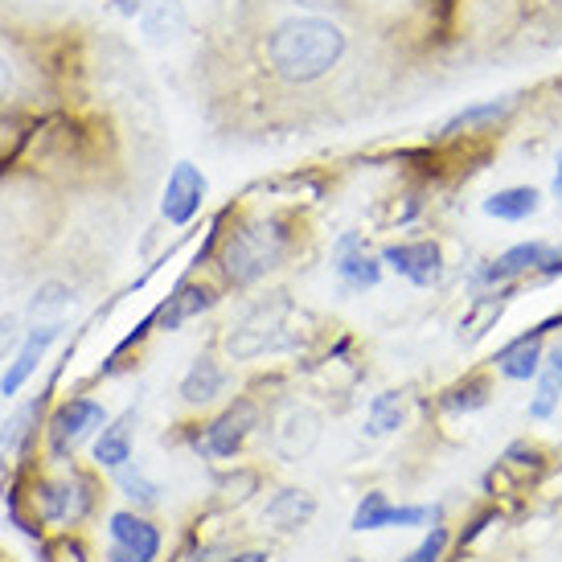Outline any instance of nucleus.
I'll return each instance as SVG.
<instances>
[{
	"label": "nucleus",
	"instance_id": "10",
	"mask_svg": "<svg viewBox=\"0 0 562 562\" xmlns=\"http://www.w3.org/2000/svg\"><path fill=\"white\" fill-rule=\"evenodd\" d=\"M382 263L391 267L394 276H403L406 283H415V288H436L443 280V250L431 238L391 243V247L382 250Z\"/></svg>",
	"mask_w": 562,
	"mask_h": 562
},
{
	"label": "nucleus",
	"instance_id": "15",
	"mask_svg": "<svg viewBox=\"0 0 562 562\" xmlns=\"http://www.w3.org/2000/svg\"><path fill=\"white\" fill-rule=\"evenodd\" d=\"M550 325H538L530 333H521L517 341H509L505 349L497 353V370L501 378H509V382H533V378L542 374V361H547V337Z\"/></svg>",
	"mask_w": 562,
	"mask_h": 562
},
{
	"label": "nucleus",
	"instance_id": "7",
	"mask_svg": "<svg viewBox=\"0 0 562 562\" xmlns=\"http://www.w3.org/2000/svg\"><path fill=\"white\" fill-rule=\"evenodd\" d=\"M255 427H259V406L250 403V398H238L235 406H226L218 419L205 427V436L193 439V448H198L205 460H231V456H238L243 439H247Z\"/></svg>",
	"mask_w": 562,
	"mask_h": 562
},
{
	"label": "nucleus",
	"instance_id": "16",
	"mask_svg": "<svg viewBox=\"0 0 562 562\" xmlns=\"http://www.w3.org/2000/svg\"><path fill=\"white\" fill-rule=\"evenodd\" d=\"M63 333V325H37L25 337V345H21V353L13 358V366L4 370V378H0V394L9 398V394H16L25 382H30V374L42 366V358H46V349H49V341Z\"/></svg>",
	"mask_w": 562,
	"mask_h": 562
},
{
	"label": "nucleus",
	"instance_id": "26",
	"mask_svg": "<svg viewBox=\"0 0 562 562\" xmlns=\"http://www.w3.org/2000/svg\"><path fill=\"white\" fill-rule=\"evenodd\" d=\"M115 484L124 488V497L136 505V509H157L160 505V484H153L140 469H115Z\"/></svg>",
	"mask_w": 562,
	"mask_h": 562
},
{
	"label": "nucleus",
	"instance_id": "27",
	"mask_svg": "<svg viewBox=\"0 0 562 562\" xmlns=\"http://www.w3.org/2000/svg\"><path fill=\"white\" fill-rule=\"evenodd\" d=\"M70 300H75V292H70V283L49 280V283H42V288L33 292L30 313L37 316V321H46V316H63L66 308H70Z\"/></svg>",
	"mask_w": 562,
	"mask_h": 562
},
{
	"label": "nucleus",
	"instance_id": "3",
	"mask_svg": "<svg viewBox=\"0 0 562 562\" xmlns=\"http://www.w3.org/2000/svg\"><path fill=\"white\" fill-rule=\"evenodd\" d=\"M288 313H292V300L283 296V292L263 296L255 308L243 313L238 325H231V333H226V353H231L235 361L263 358L267 349H276V345H280Z\"/></svg>",
	"mask_w": 562,
	"mask_h": 562
},
{
	"label": "nucleus",
	"instance_id": "20",
	"mask_svg": "<svg viewBox=\"0 0 562 562\" xmlns=\"http://www.w3.org/2000/svg\"><path fill=\"white\" fill-rule=\"evenodd\" d=\"M316 514V497L304 493V488H280L276 497L267 501L263 521H271L276 530H300L304 521H313Z\"/></svg>",
	"mask_w": 562,
	"mask_h": 562
},
{
	"label": "nucleus",
	"instance_id": "18",
	"mask_svg": "<svg viewBox=\"0 0 562 562\" xmlns=\"http://www.w3.org/2000/svg\"><path fill=\"white\" fill-rule=\"evenodd\" d=\"M222 391H226V370H222L210 353L193 358V366H189L186 378H181V403L186 406H210Z\"/></svg>",
	"mask_w": 562,
	"mask_h": 562
},
{
	"label": "nucleus",
	"instance_id": "30",
	"mask_svg": "<svg viewBox=\"0 0 562 562\" xmlns=\"http://www.w3.org/2000/svg\"><path fill=\"white\" fill-rule=\"evenodd\" d=\"M288 9H304V13H328V16H349L358 9V0H280Z\"/></svg>",
	"mask_w": 562,
	"mask_h": 562
},
{
	"label": "nucleus",
	"instance_id": "24",
	"mask_svg": "<svg viewBox=\"0 0 562 562\" xmlns=\"http://www.w3.org/2000/svg\"><path fill=\"white\" fill-rule=\"evenodd\" d=\"M406 419V403L398 391H382L370 403V411H366V431L370 436H391V431H398Z\"/></svg>",
	"mask_w": 562,
	"mask_h": 562
},
{
	"label": "nucleus",
	"instance_id": "13",
	"mask_svg": "<svg viewBox=\"0 0 562 562\" xmlns=\"http://www.w3.org/2000/svg\"><path fill=\"white\" fill-rule=\"evenodd\" d=\"M316 439H321V415H316L313 406H288L276 419V431H271V443H276V452L288 464H296V460L313 452Z\"/></svg>",
	"mask_w": 562,
	"mask_h": 562
},
{
	"label": "nucleus",
	"instance_id": "19",
	"mask_svg": "<svg viewBox=\"0 0 562 562\" xmlns=\"http://www.w3.org/2000/svg\"><path fill=\"white\" fill-rule=\"evenodd\" d=\"M132 427H136V411H124L111 427L99 431V439H94V464L99 469L115 472L132 460Z\"/></svg>",
	"mask_w": 562,
	"mask_h": 562
},
{
	"label": "nucleus",
	"instance_id": "25",
	"mask_svg": "<svg viewBox=\"0 0 562 562\" xmlns=\"http://www.w3.org/2000/svg\"><path fill=\"white\" fill-rule=\"evenodd\" d=\"M37 419H42V398L30 406H21L13 419L4 423V431H0V456H13V452H21V448H30L33 423Z\"/></svg>",
	"mask_w": 562,
	"mask_h": 562
},
{
	"label": "nucleus",
	"instance_id": "23",
	"mask_svg": "<svg viewBox=\"0 0 562 562\" xmlns=\"http://www.w3.org/2000/svg\"><path fill=\"white\" fill-rule=\"evenodd\" d=\"M509 111H514V99H509V94H505V99L476 103V108H464L460 115H452L448 124L439 127V140H452V136H460V132H476V127H484V124H501Z\"/></svg>",
	"mask_w": 562,
	"mask_h": 562
},
{
	"label": "nucleus",
	"instance_id": "14",
	"mask_svg": "<svg viewBox=\"0 0 562 562\" xmlns=\"http://www.w3.org/2000/svg\"><path fill=\"white\" fill-rule=\"evenodd\" d=\"M214 300H218V292H214L210 283L181 280L177 288H172V296L153 313V328L172 333V328H181L186 321H193V316H202L205 308H214Z\"/></svg>",
	"mask_w": 562,
	"mask_h": 562
},
{
	"label": "nucleus",
	"instance_id": "2",
	"mask_svg": "<svg viewBox=\"0 0 562 562\" xmlns=\"http://www.w3.org/2000/svg\"><path fill=\"white\" fill-rule=\"evenodd\" d=\"M288 250H292V231L283 218L238 222L218 247L222 280L231 288H250L263 280L267 271H276Z\"/></svg>",
	"mask_w": 562,
	"mask_h": 562
},
{
	"label": "nucleus",
	"instance_id": "32",
	"mask_svg": "<svg viewBox=\"0 0 562 562\" xmlns=\"http://www.w3.org/2000/svg\"><path fill=\"white\" fill-rule=\"evenodd\" d=\"M16 337V325H13V316H0V358L9 353V345H13Z\"/></svg>",
	"mask_w": 562,
	"mask_h": 562
},
{
	"label": "nucleus",
	"instance_id": "11",
	"mask_svg": "<svg viewBox=\"0 0 562 562\" xmlns=\"http://www.w3.org/2000/svg\"><path fill=\"white\" fill-rule=\"evenodd\" d=\"M205 189L210 186H205V172L198 165H189V160L172 165L169 181H165V198H160L165 222L169 226H189V222L198 218V210H202Z\"/></svg>",
	"mask_w": 562,
	"mask_h": 562
},
{
	"label": "nucleus",
	"instance_id": "35",
	"mask_svg": "<svg viewBox=\"0 0 562 562\" xmlns=\"http://www.w3.org/2000/svg\"><path fill=\"white\" fill-rule=\"evenodd\" d=\"M349 562H370V559H349Z\"/></svg>",
	"mask_w": 562,
	"mask_h": 562
},
{
	"label": "nucleus",
	"instance_id": "33",
	"mask_svg": "<svg viewBox=\"0 0 562 562\" xmlns=\"http://www.w3.org/2000/svg\"><path fill=\"white\" fill-rule=\"evenodd\" d=\"M231 562H271V559H267L263 550H247V554H235Z\"/></svg>",
	"mask_w": 562,
	"mask_h": 562
},
{
	"label": "nucleus",
	"instance_id": "9",
	"mask_svg": "<svg viewBox=\"0 0 562 562\" xmlns=\"http://www.w3.org/2000/svg\"><path fill=\"white\" fill-rule=\"evenodd\" d=\"M108 533H111L108 562H157L160 559V530L148 517L132 514V509L111 514Z\"/></svg>",
	"mask_w": 562,
	"mask_h": 562
},
{
	"label": "nucleus",
	"instance_id": "17",
	"mask_svg": "<svg viewBox=\"0 0 562 562\" xmlns=\"http://www.w3.org/2000/svg\"><path fill=\"white\" fill-rule=\"evenodd\" d=\"M140 30L153 46L177 42L181 33H189V13L181 0H144L140 9Z\"/></svg>",
	"mask_w": 562,
	"mask_h": 562
},
{
	"label": "nucleus",
	"instance_id": "21",
	"mask_svg": "<svg viewBox=\"0 0 562 562\" xmlns=\"http://www.w3.org/2000/svg\"><path fill=\"white\" fill-rule=\"evenodd\" d=\"M538 205H542V193L533 186H509L497 189L493 198H484V214L497 222H526L538 214Z\"/></svg>",
	"mask_w": 562,
	"mask_h": 562
},
{
	"label": "nucleus",
	"instance_id": "8",
	"mask_svg": "<svg viewBox=\"0 0 562 562\" xmlns=\"http://www.w3.org/2000/svg\"><path fill=\"white\" fill-rule=\"evenodd\" d=\"M33 505L42 521H82L94 505V484L87 476H70V481H37L33 488Z\"/></svg>",
	"mask_w": 562,
	"mask_h": 562
},
{
	"label": "nucleus",
	"instance_id": "4",
	"mask_svg": "<svg viewBox=\"0 0 562 562\" xmlns=\"http://www.w3.org/2000/svg\"><path fill=\"white\" fill-rule=\"evenodd\" d=\"M562 263V247H550V243H517V247L501 250L497 259H488L472 271V288H509L514 280L530 276V271H542L547 276L550 267Z\"/></svg>",
	"mask_w": 562,
	"mask_h": 562
},
{
	"label": "nucleus",
	"instance_id": "36",
	"mask_svg": "<svg viewBox=\"0 0 562 562\" xmlns=\"http://www.w3.org/2000/svg\"><path fill=\"white\" fill-rule=\"evenodd\" d=\"M559 165H562V153H559Z\"/></svg>",
	"mask_w": 562,
	"mask_h": 562
},
{
	"label": "nucleus",
	"instance_id": "1",
	"mask_svg": "<svg viewBox=\"0 0 562 562\" xmlns=\"http://www.w3.org/2000/svg\"><path fill=\"white\" fill-rule=\"evenodd\" d=\"M247 37L250 66H259L267 87L276 91H308L333 79L349 63V30L341 16L304 13L288 9L280 16H267Z\"/></svg>",
	"mask_w": 562,
	"mask_h": 562
},
{
	"label": "nucleus",
	"instance_id": "22",
	"mask_svg": "<svg viewBox=\"0 0 562 562\" xmlns=\"http://www.w3.org/2000/svg\"><path fill=\"white\" fill-rule=\"evenodd\" d=\"M562 398V337L547 349L542 374H538V394L530 403V419H550Z\"/></svg>",
	"mask_w": 562,
	"mask_h": 562
},
{
	"label": "nucleus",
	"instance_id": "29",
	"mask_svg": "<svg viewBox=\"0 0 562 562\" xmlns=\"http://www.w3.org/2000/svg\"><path fill=\"white\" fill-rule=\"evenodd\" d=\"M448 542H452L448 526H431V533H427V538H423L419 547L411 550L403 562H443V550H448Z\"/></svg>",
	"mask_w": 562,
	"mask_h": 562
},
{
	"label": "nucleus",
	"instance_id": "5",
	"mask_svg": "<svg viewBox=\"0 0 562 562\" xmlns=\"http://www.w3.org/2000/svg\"><path fill=\"white\" fill-rule=\"evenodd\" d=\"M103 423H108V411L94 398H70V403H63L54 411V419H49V456L54 460H70L82 439H91Z\"/></svg>",
	"mask_w": 562,
	"mask_h": 562
},
{
	"label": "nucleus",
	"instance_id": "6",
	"mask_svg": "<svg viewBox=\"0 0 562 562\" xmlns=\"http://www.w3.org/2000/svg\"><path fill=\"white\" fill-rule=\"evenodd\" d=\"M443 509L439 505H394L386 493H366L353 509V530H411V526H427V521H439Z\"/></svg>",
	"mask_w": 562,
	"mask_h": 562
},
{
	"label": "nucleus",
	"instance_id": "28",
	"mask_svg": "<svg viewBox=\"0 0 562 562\" xmlns=\"http://www.w3.org/2000/svg\"><path fill=\"white\" fill-rule=\"evenodd\" d=\"M484 403H488V386L484 382H460V386H452V391L443 394V406L448 411H464V415Z\"/></svg>",
	"mask_w": 562,
	"mask_h": 562
},
{
	"label": "nucleus",
	"instance_id": "31",
	"mask_svg": "<svg viewBox=\"0 0 562 562\" xmlns=\"http://www.w3.org/2000/svg\"><path fill=\"white\" fill-rule=\"evenodd\" d=\"M49 554H54V559H46V562H87L82 559V547L75 542V538H58V542L49 547Z\"/></svg>",
	"mask_w": 562,
	"mask_h": 562
},
{
	"label": "nucleus",
	"instance_id": "12",
	"mask_svg": "<svg viewBox=\"0 0 562 562\" xmlns=\"http://www.w3.org/2000/svg\"><path fill=\"white\" fill-rule=\"evenodd\" d=\"M382 255H370L366 250V238L358 231H349V235L337 238V247H333V271H337V280H341L345 292H366V288H378L382 280Z\"/></svg>",
	"mask_w": 562,
	"mask_h": 562
},
{
	"label": "nucleus",
	"instance_id": "34",
	"mask_svg": "<svg viewBox=\"0 0 562 562\" xmlns=\"http://www.w3.org/2000/svg\"><path fill=\"white\" fill-rule=\"evenodd\" d=\"M550 189H554V198L562 202V165H554V186H550Z\"/></svg>",
	"mask_w": 562,
	"mask_h": 562
}]
</instances>
